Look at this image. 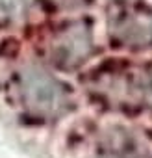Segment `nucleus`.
Masks as SVG:
<instances>
[{
	"mask_svg": "<svg viewBox=\"0 0 152 158\" xmlns=\"http://www.w3.org/2000/svg\"><path fill=\"white\" fill-rule=\"evenodd\" d=\"M17 89L24 108L37 117H56L65 108L63 88L41 67H22L17 76Z\"/></svg>",
	"mask_w": 152,
	"mask_h": 158,
	"instance_id": "obj_1",
	"label": "nucleus"
},
{
	"mask_svg": "<svg viewBox=\"0 0 152 158\" xmlns=\"http://www.w3.org/2000/svg\"><path fill=\"white\" fill-rule=\"evenodd\" d=\"M110 32L124 47L145 48L152 45V11L145 6L119 8L110 17Z\"/></svg>",
	"mask_w": 152,
	"mask_h": 158,
	"instance_id": "obj_2",
	"label": "nucleus"
},
{
	"mask_svg": "<svg viewBox=\"0 0 152 158\" xmlns=\"http://www.w3.org/2000/svg\"><path fill=\"white\" fill-rule=\"evenodd\" d=\"M52 60L63 69H74L82 65L93 52V34L86 23L67 24L56 34L50 45Z\"/></svg>",
	"mask_w": 152,
	"mask_h": 158,
	"instance_id": "obj_3",
	"label": "nucleus"
},
{
	"mask_svg": "<svg viewBox=\"0 0 152 158\" xmlns=\"http://www.w3.org/2000/svg\"><path fill=\"white\" fill-rule=\"evenodd\" d=\"M30 2L32 0H0V10L8 15H15V17L19 15L21 17L28 10Z\"/></svg>",
	"mask_w": 152,
	"mask_h": 158,
	"instance_id": "obj_4",
	"label": "nucleus"
},
{
	"mask_svg": "<svg viewBox=\"0 0 152 158\" xmlns=\"http://www.w3.org/2000/svg\"><path fill=\"white\" fill-rule=\"evenodd\" d=\"M139 88H141L143 97H145V99L152 104V69L145 73V76H143V80H141Z\"/></svg>",
	"mask_w": 152,
	"mask_h": 158,
	"instance_id": "obj_5",
	"label": "nucleus"
},
{
	"mask_svg": "<svg viewBox=\"0 0 152 158\" xmlns=\"http://www.w3.org/2000/svg\"><path fill=\"white\" fill-rule=\"evenodd\" d=\"M59 4H63V6H76V4H80L82 0H58Z\"/></svg>",
	"mask_w": 152,
	"mask_h": 158,
	"instance_id": "obj_6",
	"label": "nucleus"
}]
</instances>
